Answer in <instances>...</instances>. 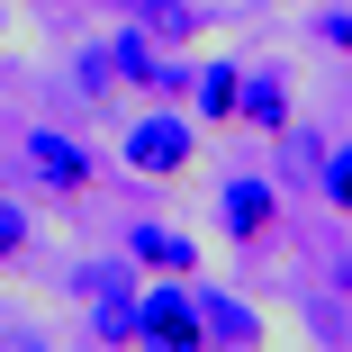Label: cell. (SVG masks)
I'll list each match as a JSON object with an SVG mask.
<instances>
[{
    "label": "cell",
    "instance_id": "cell-1",
    "mask_svg": "<svg viewBox=\"0 0 352 352\" xmlns=\"http://www.w3.org/2000/svg\"><path fill=\"white\" fill-rule=\"evenodd\" d=\"M135 352H208V325H199V289H190V280H163V289L135 298Z\"/></svg>",
    "mask_w": 352,
    "mask_h": 352
},
{
    "label": "cell",
    "instance_id": "cell-2",
    "mask_svg": "<svg viewBox=\"0 0 352 352\" xmlns=\"http://www.w3.org/2000/svg\"><path fill=\"white\" fill-rule=\"evenodd\" d=\"M199 163V126L181 109H154V118H135L126 126V172H145V181H181Z\"/></svg>",
    "mask_w": 352,
    "mask_h": 352
},
{
    "label": "cell",
    "instance_id": "cell-3",
    "mask_svg": "<svg viewBox=\"0 0 352 352\" xmlns=\"http://www.w3.org/2000/svg\"><path fill=\"white\" fill-rule=\"evenodd\" d=\"M82 289H91L100 343H109V352H135V271H126V262H100V271H82Z\"/></svg>",
    "mask_w": 352,
    "mask_h": 352
},
{
    "label": "cell",
    "instance_id": "cell-4",
    "mask_svg": "<svg viewBox=\"0 0 352 352\" xmlns=\"http://www.w3.org/2000/svg\"><path fill=\"white\" fill-rule=\"evenodd\" d=\"M235 118L253 126V135H271V145H289V73L280 63H244V91H235Z\"/></svg>",
    "mask_w": 352,
    "mask_h": 352
},
{
    "label": "cell",
    "instance_id": "cell-5",
    "mask_svg": "<svg viewBox=\"0 0 352 352\" xmlns=\"http://www.w3.org/2000/svg\"><path fill=\"white\" fill-rule=\"evenodd\" d=\"M28 172H36V190H54V199H82V190H91V154L73 145V135H54V126L28 135Z\"/></svg>",
    "mask_w": 352,
    "mask_h": 352
},
{
    "label": "cell",
    "instance_id": "cell-6",
    "mask_svg": "<svg viewBox=\"0 0 352 352\" xmlns=\"http://www.w3.org/2000/svg\"><path fill=\"white\" fill-rule=\"evenodd\" d=\"M199 289V325H208V352H262V307L226 298V289H208V280H190Z\"/></svg>",
    "mask_w": 352,
    "mask_h": 352
},
{
    "label": "cell",
    "instance_id": "cell-7",
    "mask_svg": "<svg viewBox=\"0 0 352 352\" xmlns=\"http://www.w3.org/2000/svg\"><path fill=\"white\" fill-rule=\"evenodd\" d=\"M217 208H226V235H235V244H262V235L280 226V190L253 181V172H235V181L217 190Z\"/></svg>",
    "mask_w": 352,
    "mask_h": 352
},
{
    "label": "cell",
    "instance_id": "cell-8",
    "mask_svg": "<svg viewBox=\"0 0 352 352\" xmlns=\"http://www.w3.org/2000/svg\"><path fill=\"white\" fill-rule=\"evenodd\" d=\"M126 262H145L163 280H199V244L181 226H126Z\"/></svg>",
    "mask_w": 352,
    "mask_h": 352
},
{
    "label": "cell",
    "instance_id": "cell-9",
    "mask_svg": "<svg viewBox=\"0 0 352 352\" xmlns=\"http://www.w3.org/2000/svg\"><path fill=\"white\" fill-rule=\"evenodd\" d=\"M118 10L145 28V36H163V45H190L199 36V10H190V0H118Z\"/></svg>",
    "mask_w": 352,
    "mask_h": 352
},
{
    "label": "cell",
    "instance_id": "cell-10",
    "mask_svg": "<svg viewBox=\"0 0 352 352\" xmlns=\"http://www.w3.org/2000/svg\"><path fill=\"white\" fill-rule=\"evenodd\" d=\"M235 91H244V63H235V54H226V63H199V73H190L199 118H235Z\"/></svg>",
    "mask_w": 352,
    "mask_h": 352
},
{
    "label": "cell",
    "instance_id": "cell-11",
    "mask_svg": "<svg viewBox=\"0 0 352 352\" xmlns=\"http://www.w3.org/2000/svg\"><path fill=\"white\" fill-rule=\"evenodd\" d=\"M316 190H325V208H334V217H352V135L316 154Z\"/></svg>",
    "mask_w": 352,
    "mask_h": 352
},
{
    "label": "cell",
    "instance_id": "cell-12",
    "mask_svg": "<svg viewBox=\"0 0 352 352\" xmlns=\"http://www.w3.org/2000/svg\"><path fill=\"white\" fill-rule=\"evenodd\" d=\"M28 235H36V226H28V208H19V199H0V262H19Z\"/></svg>",
    "mask_w": 352,
    "mask_h": 352
},
{
    "label": "cell",
    "instance_id": "cell-13",
    "mask_svg": "<svg viewBox=\"0 0 352 352\" xmlns=\"http://www.w3.org/2000/svg\"><path fill=\"white\" fill-rule=\"evenodd\" d=\"M316 45L352 54V0H334V10H316Z\"/></svg>",
    "mask_w": 352,
    "mask_h": 352
},
{
    "label": "cell",
    "instance_id": "cell-14",
    "mask_svg": "<svg viewBox=\"0 0 352 352\" xmlns=\"http://www.w3.org/2000/svg\"><path fill=\"white\" fill-rule=\"evenodd\" d=\"M334 280H343V289H352V262H343V271H334Z\"/></svg>",
    "mask_w": 352,
    "mask_h": 352
}]
</instances>
